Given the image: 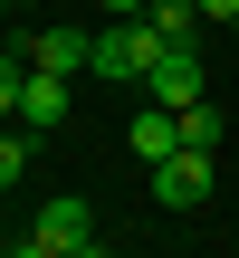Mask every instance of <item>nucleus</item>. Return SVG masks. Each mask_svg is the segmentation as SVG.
<instances>
[{
	"mask_svg": "<svg viewBox=\"0 0 239 258\" xmlns=\"http://www.w3.org/2000/svg\"><path fill=\"white\" fill-rule=\"evenodd\" d=\"M153 57H163V29H153V19H115V29H96V77L144 86V77H153Z\"/></svg>",
	"mask_w": 239,
	"mask_h": 258,
	"instance_id": "obj_2",
	"label": "nucleus"
},
{
	"mask_svg": "<svg viewBox=\"0 0 239 258\" xmlns=\"http://www.w3.org/2000/svg\"><path fill=\"white\" fill-rule=\"evenodd\" d=\"M144 19H153V29H163V38H192V29H201V0H153V10H144Z\"/></svg>",
	"mask_w": 239,
	"mask_h": 258,
	"instance_id": "obj_10",
	"label": "nucleus"
},
{
	"mask_svg": "<svg viewBox=\"0 0 239 258\" xmlns=\"http://www.w3.org/2000/svg\"><path fill=\"white\" fill-rule=\"evenodd\" d=\"M144 86H153L163 105H192V96H201V48H192V38H163V57H153Z\"/></svg>",
	"mask_w": 239,
	"mask_h": 258,
	"instance_id": "obj_6",
	"label": "nucleus"
},
{
	"mask_svg": "<svg viewBox=\"0 0 239 258\" xmlns=\"http://www.w3.org/2000/svg\"><path fill=\"white\" fill-rule=\"evenodd\" d=\"M201 19H239V0H201Z\"/></svg>",
	"mask_w": 239,
	"mask_h": 258,
	"instance_id": "obj_11",
	"label": "nucleus"
},
{
	"mask_svg": "<svg viewBox=\"0 0 239 258\" xmlns=\"http://www.w3.org/2000/svg\"><path fill=\"white\" fill-rule=\"evenodd\" d=\"M29 153H38V134L19 124V134H0V191H19L29 182Z\"/></svg>",
	"mask_w": 239,
	"mask_h": 258,
	"instance_id": "obj_9",
	"label": "nucleus"
},
{
	"mask_svg": "<svg viewBox=\"0 0 239 258\" xmlns=\"http://www.w3.org/2000/svg\"><path fill=\"white\" fill-rule=\"evenodd\" d=\"M19 57H29V67L77 77V67H96V38H86V29H29V38H19Z\"/></svg>",
	"mask_w": 239,
	"mask_h": 258,
	"instance_id": "obj_5",
	"label": "nucleus"
},
{
	"mask_svg": "<svg viewBox=\"0 0 239 258\" xmlns=\"http://www.w3.org/2000/svg\"><path fill=\"white\" fill-rule=\"evenodd\" d=\"M125 144H134V153H144V172H153L163 153H182V105H163V96H153V105L134 115V134H125Z\"/></svg>",
	"mask_w": 239,
	"mask_h": 258,
	"instance_id": "obj_7",
	"label": "nucleus"
},
{
	"mask_svg": "<svg viewBox=\"0 0 239 258\" xmlns=\"http://www.w3.org/2000/svg\"><path fill=\"white\" fill-rule=\"evenodd\" d=\"M86 249H105V230H96V211H86L77 191L38 201V220L19 230V258H86Z\"/></svg>",
	"mask_w": 239,
	"mask_h": 258,
	"instance_id": "obj_1",
	"label": "nucleus"
},
{
	"mask_svg": "<svg viewBox=\"0 0 239 258\" xmlns=\"http://www.w3.org/2000/svg\"><path fill=\"white\" fill-rule=\"evenodd\" d=\"M77 115V77H57V67H29V86H19V124L29 134H57Z\"/></svg>",
	"mask_w": 239,
	"mask_h": 258,
	"instance_id": "obj_4",
	"label": "nucleus"
},
{
	"mask_svg": "<svg viewBox=\"0 0 239 258\" xmlns=\"http://www.w3.org/2000/svg\"><path fill=\"white\" fill-rule=\"evenodd\" d=\"M201 201H211V153H201V144L163 153V163H153V211H201Z\"/></svg>",
	"mask_w": 239,
	"mask_h": 258,
	"instance_id": "obj_3",
	"label": "nucleus"
},
{
	"mask_svg": "<svg viewBox=\"0 0 239 258\" xmlns=\"http://www.w3.org/2000/svg\"><path fill=\"white\" fill-rule=\"evenodd\" d=\"M182 144L220 153V105H211V96H192V105H182Z\"/></svg>",
	"mask_w": 239,
	"mask_h": 258,
	"instance_id": "obj_8",
	"label": "nucleus"
}]
</instances>
